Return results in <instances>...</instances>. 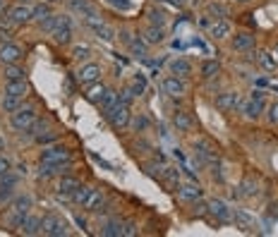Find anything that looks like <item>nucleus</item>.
Wrapping results in <instances>:
<instances>
[{"label": "nucleus", "mask_w": 278, "mask_h": 237, "mask_svg": "<svg viewBox=\"0 0 278 237\" xmlns=\"http://www.w3.org/2000/svg\"><path fill=\"white\" fill-rule=\"evenodd\" d=\"M31 206H34V199H31L29 194H19V197H15V199L10 201V206H8L5 225H8L10 230H19L22 220H24V216L31 211Z\"/></svg>", "instance_id": "nucleus-1"}, {"label": "nucleus", "mask_w": 278, "mask_h": 237, "mask_svg": "<svg viewBox=\"0 0 278 237\" xmlns=\"http://www.w3.org/2000/svg\"><path fill=\"white\" fill-rule=\"evenodd\" d=\"M36 122V110L31 108V106H19L15 113H10V125L17 129V132H27L31 129V125Z\"/></svg>", "instance_id": "nucleus-2"}, {"label": "nucleus", "mask_w": 278, "mask_h": 237, "mask_svg": "<svg viewBox=\"0 0 278 237\" xmlns=\"http://www.w3.org/2000/svg\"><path fill=\"white\" fill-rule=\"evenodd\" d=\"M103 115H106V120H108V122H111V125H113L115 129L127 127V125H130V118H132L130 106H127V103H120V101H118V103H115L113 108L106 110Z\"/></svg>", "instance_id": "nucleus-3"}, {"label": "nucleus", "mask_w": 278, "mask_h": 237, "mask_svg": "<svg viewBox=\"0 0 278 237\" xmlns=\"http://www.w3.org/2000/svg\"><path fill=\"white\" fill-rule=\"evenodd\" d=\"M41 232L48 237H65L67 235V223L56 213H48L41 218Z\"/></svg>", "instance_id": "nucleus-4"}, {"label": "nucleus", "mask_w": 278, "mask_h": 237, "mask_svg": "<svg viewBox=\"0 0 278 237\" xmlns=\"http://www.w3.org/2000/svg\"><path fill=\"white\" fill-rule=\"evenodd\" d=\"M72 161V151L67 146H43L38 163H70Z\"/></svg>", "instance_id": "nucleus-5"}, {"label": "nucleus", "mask_w": 278, "mask_h": 237, "mask_svg": "<svg viewBox=\"0 0 278 237\" xmlns=\"http://www.w3.org/2000/svg\"><path fill=\"white\" fill-rule=\"evenodd\" d=\"M242 115L247 120H257L264 115V108H266V103H264V93L261 91H254L247 101H242Z\"/></svg>", "instance_id": "nucleus-6"}, {"label": "nucleus", "mask_w": 278, "mask_h": 237, "mask_svg": "<svg viewBox=\"0 0 278 237\" xmlns=\"http://www.w3.org/2000/svg\"><path fill=\"white\" fill-rule=\"evenodd\" d=\"M51 38H53V43H58V46H67V43L72 41V24H70V17L60 15V17L56 19V29L51 31Z\"/></svg>", "instance_id": "nucleus-7"}, {"label": "nucleus", "mask_w": 278, "mask_h": 237, "mask_svg": "<svg viewBox=\"0 0 278 237\" xmlns=\"http://www.w3.org/2000/svg\"><path fill=\"white\" fill-rule=\"evenodd\" d=\"M34 17V8L27 5V3H17L15 8L8 10V19L15 24V27H22V24H27L29 19Z\"/></svg>", "instance_id": "nucleus-8"}, {"label": "nucleus", "mask_w": 278, "mask_h": 237, "mask_svg": "<svg viewBox=\"0 0 278 237\" xmlns=\"http://www.w3.org/2000/svg\"><path fill=\"white\" fill-rule=\"evenodd\" d=\"M242 106V93L238 91H223L216 96V108L223 110V113H230V110L240 108Z\"/></svg>", "instance_id": "nucleus-9"}, {"label": "nucleus", "mask_w": 278, "mask_h": 237, "mask_svg": "<svg viewBox=\"0 0 278 237\" xmlns=\"http://www.w3.org/2000/svg\"><path fill=\"white\" fill-rule=\"evenodd\" d=\"M99 77H101V65L86 63V65L79 67V72H77V82L82 84V86H89V84L99 82Z\"/></svg>", "instance_id": "nucleus-10"}, {"label": "nucleus", "mask_w": 278, "mask_h": 237, "mask_svg": "<svg viewBox=\"0 0 278 237\" xmlns=\"http://www.w3.org/2000/svg\"><path fill=\"white\" fill-rule=\"evenodd\" d=\"M163 91L170 96V99H182L187 93V84H185V79H180V77H166L163 79Z\"/></svg>", "instance_id": "nucleus-11"}, {"label": "nucleus", "mask_w": 278, "mask_h": 237, "mask_svg": "<svg viewBox=\"0 0 278 237\" xmlns=\"http://www.w3.org/2000/svg\"><path fill=\"white\" fill-rule=\"evenodd\" d=\"M22 48L15 46V43H3L0 46V63L3 65H15L22 60Z\"/></svg>", "instance_id": "nucleus-12"}, {"label": "nucleus", "mask_w": 278, "mask_h": 237, "mask_svg": "<svg viewBox=\"0 0 278 237\" xmlns=\"http://www.w3.org/2000/svg\"><path fill=\"white\" fill-rule=\"evenodd\" d=\"M209 213H213L218 223H228V220H233V213H230V209H228V204L221 201V199L209 201Z\"/></svg>", "instance_id": "nucleus-13"}, {"label": "nucleus", "mask_w": 278, "mask_h": 237, "mask_svg": "<svg viewBox=\"0 0 278 237\" xmlns=\"http://www.w3.org/2000/svg\"><path fill=\"white\" fill-rule=\"evenodd\" d=\"M177 194L187 201H199L204 197V189L195 182H185V184H177Z\"/></svg>", "instance_id": "nucleus-14"}, {"label": "nucleus", "mask_w": 278, "mask_h": 237, "mask_svg": "<svg viewBox=\"0 0 278 237\" xmlns=\"http://www.w3.org/2000/svg\"><path fill=\"white\" fill-rule=\"evenodd\" d=\"M250 48H254V34H252V31H240V34L233 36V51L245 53V51H250Z\"/></svg>", "instance_id": "nucleus-15"}, {"label": "nucleus", "mask_w": 278, "mask_h": 237, "mask_svg": "<svg viewBox=\"0 0 278 237\" xmlns=\"http://www.w3.org/2000/svg\"><path fill=\"white\" fill-rule=\"evenodd\" d=\"M195 154L199 156L202 161H206V163H216V161H218V156H216V151H213V146L209 144V141H204V139L195 141Z\"/></svg>", "instance_id": "nucleus-16"}, {"label": "nucleus", "mask_w": 278, "mask_h": 237, "mask_svg": "<svg viewBox=\"0 0 278 237\" xmlns=\"http://www.w3.org/2000/svg\"><path fill=\"white\" fill-rule=\"evenodd\" d=\"M257 63H259V67L264 70V72H269V74H273L278 70V60L273 58V53H271V51H266V48L257 53Z\"/></svg>", "instance_id": "nucleus-17"}, {"label": "nucleus", "mask_w": 278, "mask_h": 237, "mask_svg": "<svg viewBox=\"0 0 278 237\" xmlns=\"http://www.w3.org/2000/svg\"><path fill=\"white\" fill-rule=\"evenodd\" d=\"M19 230H22L24 235H38V232H41V218H38L36 213L29 211L27 216H24V220H22Z\"/></svg>", "instance_id": "nucleus-18"}, {"label": "nucleus", "mask_w": 278, "mask_h": 237, "mask_svg": "<svg viewBox=\"0 0 278 237\" xmlns=\"http://www.w3.org/2000/svg\"><path fill=\"white\" fill-rule=\"evenodd\" d=\"M170 74H175V77H180V79H185V77H190L192 74V65H190V60H185V58H175V60H170Z\"/></svg>", "instance_id": "nucleus-19"}, {"label": "nucleus", "mask_w": 278, "mask_h": 237, "mask_svg": "<svg viewBox=\"0 0 278 237\" xmlns=\"http://www.w3.org/2000/svg\"><path fill=\"white\" fill-rule=\"evenodd\" d=\"M5 93L8 96H17V99H24L29 93V84L27 79H15V82H5Z\"/></svg>", "instance_id": "nucleus-20"}, {"label": "nucleus", "mask_w": 278, "mask_h": 237, "mask_svg": "<svg viewBox=\"0 0 278 237\" xmlns=\"http://www.w3.org/2000/svg\"><path fill=\"white\" fill-rule=\"evenodd\" d=\"M233 220H235V225L240 230H245V232H254V230H257V220L250 218L245 211H235V213H233Z\"/></svg>", "instance_id": "nucleus-21"}, {"label": "nucleus", "mask_w": 278, "mask_h": 237, "mask_svg": "<svg viewBox=\"0 0 278 237\" xmlns=\"http://www.w3.org/2000/svg\"><path fill=\"white\" fill-rule=\"evenodd\" d=\"M70 163H38V177H53V175H63Z\"/></svg>", "instance_id": "nucleus-22"}, {"label": "nucleus", "mask_w": 278, "mask_h": 237, "mask_svg": "<svg viewBox=\"0 0 278 237\" xmlns=\"http://www.w3.org/2000/svg\"><path fill=\"white\" fill-rule=\"evenodd\" d=\"M103 199H106V197H103V192H101V189H91V192H89V197L84 199L82 209H86V211H91V213H94V211L101 209Z\"/></svg>", "instance_id": "nucleus-23"}, {"label": "nucleus", "mask_w": 278, "mask_h": 237, "mask_svg": "<svg viewBox=\"0 0 278 237\" xmlns=\"http://www.w3.org/2000/svg\"><path fill=\"white\" fill-rule=\"evenodd\" d=\"M230 31H233V27H230L228 19H216L211 24V36L218 38V41H221V38H228L230 36Z\"/></svg>", "instance_id": "nucleus-24"}, {"label": "nucleus", "mask_w": 278, "mask_h": 237, "mask_svg": "<svg viewBox=\"0 0 278 237\" xmlns=\"http://www.w3.org/2000/svg\"><path fill=\"white\" fill-rule=\"evenodd\" d=\"M142 38L147 41V43H161L163 38H166V31H163V27H147L144 29V34H142Z\"/></svg>", "instance_id": "nucleus-25"}, {"label": "nucleus", "mask_w": 278, "mask_h": 237, "mask_svg": "<svg viewBox=\"0 0 278 237\" xmlns=\"http://www.w3.org/2000/svg\"><path fill=\"white\" fill-rule=\"evenodd\" d=\"M103 93H106V86L103 84H99V82H94V84H89L86 86V101H91V103H101V99H103Z\"/></svg>", "instance_id": "nucleus-26"}, {"label": "nucleus", "mask_w": 278, "mask_h": 237, "mask_svg": "<svg viewBox=\"0 0 278 237\" xmlns=\"http://www.w3.org/2000/svg\"><path fill=\"white\" fill-rule=\"evenodd\" d=\"M173 125L177 127V132H190L192 129V120L187 115L185 110H177L175 115H173Z\"/></svg>", "instance_id": "nucleus-27"}, {"label": "nucleus", "mask_w": 278, "mask_h": 237, "mask_svg": "<svg viewBox=\"0 0 278 237\" xmlns=\"http://www.w3.org/2000/svg\"><path fill=\"white\" fill-rule=\"evenodd\" d=\"M77 187H79V180H74L70 175H63L60 182H58V194H72Z\"/></svg>", "instance_id": "nucleus-28"}, {"label": "nucleus", "mask_w": 278, "mask_h": 237, "mask_svg": "<svg viewBox=\"0 0 278 237\" xmlns=\"http://www.w3.org/2000/svg\"><path fill=\"white\" fill-rule=\"evenodd\" d=\"M240 194L242 197H257L259 194V182L254 180V177H245V182L240 184Z\"/></svg>", "instance_id": "nucleus-29"}, {"label": "nucleus", "mask_w": 278, "mask_h": 237, "mask_svg": "<svg viewBox=\"0 0 278 237\" xmlns=\"http://www.w3.org/2000/svg\"><path fill=\"white\" fill-rule=\"evenodd\" d=\"M101 235L103 237H122V223L120 220H111V223H106L101 228Z\"/></svg>", "instance_id": "nucleus-30"}, {"label": "nucleus", "mask_w": 278, "mask_h": 237, "mask_svg": "<svg viewBox=\"0 0 278 237\" xmlns=\"http://www.w3.org/2000/svg\"><path fill=\"white\" fill-rule=\"evenodd\" d=\"M218 72H221L218 60H206V63L202 65V77H204V79H216V74Z\"/></svg>", "instance_id": "nucleus-31"}, {"label": "nucleus", "mask_w": 278, "mask_h": 237, "mask_svg": "<svg viewBox=\"0 0 278 237\" xmlns=\"http://www.w3.org/2000/svg\"><path fill=\"white\" fill-rule=\"evenodd\" d=\"M24 67H19L17 63L15 65H5V82H15V79H24Z\"/></svg>", "instance_id": "nucleus-32"}, {"label": "nucleus", "mask_w": 278, "mask_h": 237, "mask_svg": "<svg viewBox=\"0 0 278 237\" xmlns=\"http://www.w3.org/2000/svg\"><path fill=\"white\" fill-rule=\"evenodd\" d=\"M118 103V91L115 89H106V93H103V99H101V103H99V108L106 113L108 108H113Z\"/></svg>", "instance_id": "nucleus-33"}, {"label": "nucleus", "mask_w": 278, "mask_h": 237, "mask_svg": "<svg viewBox=\"0 0 278 237\" xmlns=\"http://www.w3.org/2000/svg\"><path fill=\"white\" fill-rule=\"evenodd\" d=\"M70 5H72L77 12H82L84 17H91V15H96V10H94V5H89V0H70Z\"/></svg>", "instance_id": "nucleus-34"}, {"label": "nucleus", "mask_w": 278, "mask_h": 237, "mask_svg": "<svg viewBox=\"0 0 278 237\" xmlns=\"http://www.w3.org/2000/svg\"><path fill=\"white\" fill-rule=\"evenodd\" d=\"M130 125H132V129H134V132H147L151 122H149V118L144 115V113H139V115L130 118Z\"/></svg>", "instance_id": "nucleus-35"}, {"label": "nucleus", "mask_w": 278, "mask_h": 237, "mask_svg": "<svg viewBox=\"0 0 278 237\" xmlns=\"http://www.w3.org/2000/svg\"><path fill=\"white\" fill-rule=\"evenodd\" d=\"M89 192H91V187H86V184H79L77 189L70 194V199H72V204H77V206H82L84 199L89 197Z\"/></svg>", "instance_id": "nucleus-36"}, {"label": "nucleus", "mask_w": 278, "mask_h": 237, "mask_svg": "<svg viewBox=\"0 0 278 237\" xmlns=\"http://www.w3.org/2000/svg\"><path fill=\"white\" fill-rule=\"evenodd\" d=\"M22 101H24V99H17V96H8V93H5L0 106H3V110H5V113H15V110L22 106Z\"/></svg>", "instance_id": "nucleus-37"}, {"label": "nucleus", "mask_w": 278, "mask_h": 237, "mask_svg": "<svg viewBox=\"0 0 278 237\" xmlns=\"http://www.w3.org/2000/svg\"><path fill=\"white\" fill-rule=\"evenodd\" d=\"M130 51H132L134 58H144V55H147V41H144V38H139V36H134V38H132V43H130Z\"/></svg>", "instance_id": "nucleus-38"}, {"label": "nucleus", "mask_w": 278, "mask_h": 237, "mask_svg": "<svg viewBox=\"0 0 278 237\" xmlns=\"http://www.w3.org/2000/svg\"><path fill=\"white\" fill-rule=\"evenodd\" d=\"M264 115H266V122H269L271 127H276L278 125V101L269 103L266 108H264Z\"/></svg>", "instance_id": "nucleus-39"}, {"label": "nucleus", "mask_w": 278, "mask_h": 237, "mask_svg": "<svg viewBox=\"0 0 278 237\" xmlns=\"http://www.w3.org/2000/svg\"><path fill=\"white\" fill-rule=\"evenodd\" d=\"M130 91L134 93V99H137V96H142V93L147 91V79H144L142 74H137V77L132 79V84H130Z\"/></svg>", "instance_id": "nucleus-40"}, {"label": "nucleus", "mask_w": 278, "mask_h": 237, "mask_svg": "<svg viewBox=\"0 0 278 237\" xmlns=\"http://www.w3.org/2000/svg\"><path fill=\"white\" fill-rule=\"evenodd\" d=\"M94 31H96V36L103 38V41H113V38L118 36V34H115V29H111L108 24H99Z\"/></svg>", "instance_id": "nucleus-41"}, {"label": "nucleus", "mask_w": 278, "mask_h": 237, "mask_svg": "<svg viewBox=\"0 0 278 237\" xmlns=\"http://www.w3.org/2000/svg\"><path fill=\"white\" fill-rule=\"evenodd\" d=\"M209 15H211L213 19L216 17L223 19V17H228V10H225V5H221V3H211V5H209Z\"/></svg>", "instance_id": "nucleus-42"}, {"label": "nucleus", "mask_w": 278, "mask_h": 237, "mask_svg": "<svg viewBox=\"0 0 278 237\" xmlns=\"http://www.w3.org/2000/svg\"><path fill=\"white\" fill-rule=\"evenodd\" d=\"M149 22H151L154 27H163V24H166V15H163L161 10H149Z\"/></svg>", "instance_id": "nucleus-43"}, {"label": "nucleus", "mask_w": 278, "mask_h": 237, "mask_svg": "<svg viewBox=\"0 0 278 237\" xmlns=\"http://www.w3.org/2000/svg\"><path fill=\"white\" fill-rule=\"evenodd\" d=\"M89 55H91V48H89V46H74L72 48V58H74V60H86Z\"/></svg>", "instance_id": "nucleus-44"}, {"label": "nucleus", "mask_w": 278, "mask_h": 237, "mask_svg": "<svg viewBox=\"0 0 278 237\" xmlns=\"http://www.w3.org/2000/svg\"><path fill=\"white\" fill-rule=\"evenodd\" d=\"M137 232H139V228L134 220H125V223H122V237H134Z\"/></svg>", "instance_id": "nucleus-45"}, {"label": "nucleus", "mask_w": 278, "mask_h": 237, "mask_svg": "<svg viewBox=\"0 0 278 237\" xmlns=\"http://www.w3.org/2000/svg\"><path fill=\"white\" fill-rule=\"evenodd\" d=\"M48 15H51V10H48L46 5H38V8H34V17H31V19H36L38 24H41V22H43Z\"/></svg>", "instance_id": "nucleus-46"}, {"label": "nucleus", "mask_w": 278, "mask_h": 237, "mask_svg": "<svg viewBox=\"0 0 278 237\" xmlns=\"http://www.w3.org/2000/svg\"><path fill=\"white\" fill-rule=\"evenodd\" d=\"M118 101H120V103H127V106H132L134 93L130 91V86H127V89H122V91H118Z\"/></svg>", "instance_id": "nucleus-47"}, {"label": "nucleus", "mask_w": 278, "mask_h": 237, "mask_svg": "<svg viewBox=\"0 0 278 237\" xmlns=\"http://www.w3.org/2000/svg\"><path fill=\"white\" fill-rule=\"evenodd\" d=\"M12 170V163H10V158L5 154H0V175H8Z\"/></svg>", "instance_id": "nucleus-48"}, {"label": "nucleus", "mask_w": 278, "mask_h": 237, "mask_svg": "<svg viewBox=\"0 0 278 237\" xmlns=\"http://www.w3.org/2000/svg\"><path fill=\"white\" fill-rule=\"evenodd\" d=\"M56 19H58V17L48 15V17L41 22V29H43V31H53V29H56Z\"/></svg>", "instance_id": "nucleus-49"}, {"label": "nucleus", "mask_w": 278, "mask_h": 237, "mask_svg": "<svg viewBox=\"0 0 278 237\" xmlns=\"http://www.w3.org/2000/svg\"><path fill=\"white\" fill-rule=\"evenodd\" d=\"M163 177H166V180H170V182H175V184H177V177H180V175H177L175 168H163Z\"/></svg>", "instance_id": "nucleus-50"}, {"label": "nucleus", "mask_w": 278, "mask_h": 237, "mask_svg": "<svg viewBox=\"0 0 278 237\" xmlns=\"http://www.w3.org/2000/svg\"><path fill=\"white\" fill-rule=\"evenodd\" d=\"M209 213V204H197L195 206V216L197 218H202V216H206Z\"/></svg>", "instance_id": "nucleus-51"}, {"label": "nucleus", "mask_w": 278, "mask_h": 237, "mask_svg": "<svg viewBox=\"0 0 278 237\" xmlns=\"http://www.w3.org/2000/svg\"><path fill=\"white\" fill-rule=\"evenodd\" d=\"M12 199V187H0V204Z\"/></svg>", "instance_id": "nucleus-52"}, {"label": "nucleus", "mask_w": 278, "mask_h": 237, "mask_svg": "<svg viewBox=\"0 0 278 237\" xmlns=\"http://www.w3.org/2000/svg\"><path fill=\"white\" fill-rule=\"evenodd\" d=\"M118 36H120V41H122V43H127V46H130V43H132V34H130V31H127V29H122L120 34H118Z\"/></svg>", "instance_id": "nucleus-53"}, {"label": "nucleus", "mask_w": 278, "mask_h": 237, "mask_svg": "<svg viewBox=\"0 0 278 237\" xmlns=\"http://www.w3.org/2000/svg\"><path fill=\"white\" fill-rule=\"evenodd\" d=\"M113 5H115V8H122V10H130V3H127V0H111Z\"/></svg>", "instance_id": "nucleus-54"}, {"label": "nucleus", "mask_w": 278, "mask_h": 237, "mask_svg": "<svg viewBox=\"0 0 278 237\" xmlns=\"http://www.w3.org/2000/svg\"><path fill=\"white\" fill-rule=\"evenodd\" d=\"M74 218H77V223H79V225H82V228H86V220H84L82 216H74Z\"/></svg>", "instance_id": "nucleus-55"}, {"label": "nucleus", "mask_w": 278, "mask_h": 237, "mask_svg": "<svg viewBox=\"0 0 278 237\" xmlns=\"http://www.w3.org/2000/svg\"><path fill=\"white\" fill-rule=\"evenodd\" d=\"M271 53H273V58H276V60H278V43H276V46H273V51H271Z\"/></svg>", "instance_id": "nucleus-56"}, {"label": "nucleus", "mask_w": 278, "mask_h": 237, "mask_svg": "<svg viewBox=\"0 0 278 237\" xmlns=\"http://www.w3.org/2000/svg\"><path fill=\"white\" fill-rule=\"evenodd\" d=\"M170 3H175V5H182V3H185V0H170Z\"/></svg>", "instance_id": "nucleus-57"}, {"label": "nucleus", "mask_w": 278, "mask_h": 237, "mask_svg": "<svg viewBox=\"0 0 278 237\" xmlns=\"http://www.w3.org/2000/svg\"><path fill=\"white\" fill-rule=\"evenodd\" d=\"M19 3H27V0H19Z\"/></svg>", "instance_id": "nucleus-58"}, {"label": "nucleus", "mask_w": 278, "mask_h": 237, "mask_svg": "<svg viewBox=\"0 0 278 237\" xmlns=\"http://www.w3.org/2000/svg\"><path fill=\"white\" fill-rule=\"evenodd\" d=\"M240 3H247V0H240Z\"/></svg>", "instance_id": "nucleus-59"}, {"label": "nucleus", "mask_w": 278, "mask_h": 237, "mask_svg": "<svg viewBox=\"0 0 278 237\" xmlns=\"http://www.w3.org/2000/svg\"><path fill=\"white\" fill-rule=\"evenodd\" d=\"M0 5H3V0H0Z\"/></svg>", "instance_id": "nucleus-60"}, {"label": "nucleus", "mask_w": 278, "mask_h": 237, "mask_svg": "<svg viewBox=\"0 0 278 237\" xmlns=\"http://www.w3.org/2000/svg\"><path fill=\"white\" fill-rule=\"evenodd\" d=\"M0 146H3V141H0Z\"/></svg>", "instance_id": "nucleus-61"}]
</instances>
